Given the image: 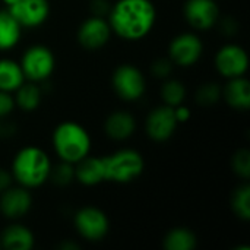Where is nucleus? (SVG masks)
Masks as SVG:
<instances>
[{
    "label": "nucleus",
    "instance_id": "30",
    "mask_svg": "<svg viewBox=\"0 0 250 250\" xmlns=\"http://www.w3.org/2000/svg\"><path fill=\"white\" fill-rule=\"evenodd\" d=\"M91 9H92L94 16L104 18L105 15H108L111 6H110V3L107 0H92L91 1Z\"/></svg>",
    "mask_w": 250,
    "mask_h": 250
},
{
    "label": "nucleus",
    "instance_id": "9",
    "mask_svg": "<svg viewBox=\"0 0 250 250\" xmlns=\"http://www.w3.org/2000/svg\"><path fill=\"white\" fill-rule=\"evenodd\" d=\"M202 41L192 32H185L173 38L170 44V60L179 66L188 67L195 64L202 54Z\"/></svg>",
    "mask_w": 250,
    "mask_h": 250
},
{
    "label": "nucleus",
    "instance_id": "25",
    "mask_svg": "<svg viewBox=\"0 0 250 250\" xmlns=\"http://www.w3.org/2000/svg\"><path fill=\"white\" fill-rule=\"evenodd\" d=\"M221 97H223V91L214 82L202 85L196 92V101L202 105H212V104L218 103V100Z\"/></svg>",
    "mask_w": 250,
    "mask_h": 250
},
{
    "label": "nucleus",
    "instance_id": "18",
    "mask_svg": "<svg viewBox=\"0 0 250 250\" xmlns=\"http://www.w3.org/2000/svg\"><path fill=\"white\" fill-rule=\"evenodd\" d=\"M0 248L7 250H31L34 248V236L23 226H9L0 237Z\"/></svg>",
    "mask_w": 250,
    "mask_h": 250
},
{
    "label": "nucleus",
    "instance_id": "2",
    "mask_svg": "<svg viewBox=\"0 0 250 250\" xmlns=\"http://www.w3.org/2000/svg\"><path fill=\"white\" fill-rule=\"evenodd\" d=\"M51 164L48 155L37 148L26 146L21 149L13 160L12 174L23 188H38L50 177Z\"/></svg>",
    "mask_w": 250,
    "mask_h": 250
},
{
    "label": "nucleus",
    "instance_id": "11",
    "mask_svg": "<svg viewBox=\"0 0 250 250\" xmlns=\"http://www.w3.org/2000/svg\"><path fill=\"white\" fill-rule=\"evenodd\" d=\"M177 120L174 116V108L170 105H161L154 108L146 119V132L152 141L164 142L173 136L177 127Z\"/></svg>",
    "mask_w": 250,
    "mask_h": 250
},
{
    "label": "nucleus",
    "instance_id": "13",
    "mask_svg": "<svg viewBox=\"0 0 250 250\" xmlns=\"http://www.w3.org/2000/svg\"><path fill=\"white\" fill-rule=\"evenodd\" d=\"M185 16L193 28L207 31L218 21L220 10L214 0H188L185 4Z\"/></svg>",
    "mask_w": 250,
    "mask_h": 250
},
{
    "label": "nucleus",
    "instance_id": "4",
    "mask_svg": "<svg viewBox=\"0 0 250 250\" xmlns=\"http://www.w3.org/2000/svg\"><path fill=\"white\" fill-rule=\"evenodd\" d=\"M104 177L114 183H129L144 171V158L138 151L122 149L103 157Z\"/></svg>",
    "mask_w": 250,
    "mask_h": 250
},
{
    "label": "nucleus",
    "instance_id": "3",
    "mask_svg": "<svg viewBox=\"0 0 250 250\" xmlns=\"http://www.w3.org/2000/svg\"><path fill=\"white\" fill-rule=\"evenodd\" d=\"M53 145L62 161L76 164L89 154L91 138L81 125L75 122H63L53 133Z\"/></svg>",
    "mask_w": 250,
    "mask_h": 250
},
{
    "label": "nucleus",
    "instance_id": "29",
    "mask_svg": "<svg viewBox=\"0 0 250 250\" xmlns=\"http://www.w3.org/2000/svg\"><path fill=\"white\" fill-rule=\"evenodd\" d=\"M13 107H15V100L10 95V92L0 91V119L10 114Z\"/></svg>",
    "mask_w": 250,
    "mask_h": 250
},
{
    "label": "nucleus",
    "instance_id": "33",
    "mask_svg": "<svg viewBox=\"0 0 250 250\" xmlns=\"http://www.w3.org/2000/svg\"><path fill=\"white\" fill-rule=\"evenodd\" d=\"M15 133V126L10 122L0 120V138H9Z\"/></svg>",
    "mask_w": 250,
    "mask_h": 250
},
{
    "label": "nucleus",
    "instance_id": "22",
    "mask_svg": "<svg viewBox=\"0 0 250 250\" xmlns=\"http://www.w3.org/2000/svg\"><path fill=\"white\" fill-rule=\"evenodd\" d=\"M41 103V89L35 82L22 83L16 89V104L25 111H34Z\"/></svg>",
    "mask_w": 250,
    "mask_h": 250
},
{
    "label": "nucleus",
    "instance_id": "17",
    "mask_svg": "<svg viewBox=\"0 0 250 250\" xmlns=\"http://www.w3.org/2000/svg\"><path fill=\"white\" fill-rule=\"evenodd\" d=\"M226 101L236 110H248L250 107L249 81L243 76L231 78L223 91Z\"/></svg>",
    "mask_w": 250,
    "mask_h": 250
},
{
    "label": "nucleus",
    "instance_id": "24",
    "mask_svg": "<svg viewBox=\"0 0 250 250\" xmlns=\"http://www.w3.org/2000/svg\"><path fill=\"white\" fill-rule=\"evenodd\" d=\"M231 208L234 214L248 221L250 218V188L249 185H242L237 188V190L233 195L231 199Z\"/></svg>",
    "mask_w": 250,
    "mask_h": 250
},
{
    "label": "nucleus",
    "instance_id": "35",
    "mask_svg": "<svg viewBox=\"0 0 250 250\" xmlns=\"http://www.w3.org/2000/svg\"><path fill=\"white\" fill-rule=\"evenodd\" d=\"M3 1H4V3H6L7 6H10V4H13V3H16L18 0H3Z\"/></svg>",
    "mask_w": 250,
    "mask_h": 250
},
{
    "label": "nucleus",
    "instance_id": "12",
    "mask_svg": "<svg viewBox=\"0 0 250 250\" xmlns=\"http://www.w3.org/2000/svg\"><path fill=\"white\" fill-rule=\"evenodd\" d=\"M110 23L101 16H91L82 22L78 31V40L83 48L97 50L110 40Z\"/></svg>",
    "mask_w": 250,
    "mask_h": 250
},
{
    "label": "nucleus",
    "instance_id": "10",
    "mask_svg": "<svg viewBox=\"0 0 250 250\" xmlns=\"http://www.w3.org/2000/svg\"><path fill=\"white\" fill-rule=\"evenodd\" d=\"M21 26L34 28L41 25L48 13L50 6L47 0H18L9 6L7 10Z\"/></svg>",
    "mask_w": 250,
    "mask_h": 250
},
{
    "label": "nucleus",
    "instance_id": "6",
    "mask_svg": "<svg viewBox=\"0 0 250 250\" xmlns=\"http://www.w3.org/2000/svg\"><path fill=\"white\" fill-rule=\"evenodd\" d=\"M116 94L125 101H136L145 92V78L142 72L130 64L119 66L113 75Z\"/></svg>",
    "mask_w": 250,
    "mask_h": 250
},
{
    "label": "nucleus",
    "instance_id": "5",
    "mask_svg": "<svg viewBox=\"0 0 250 250\" xmlns=\"http://www.w3.org/2000/svg\"><path fill=\"white\" fill-rule=\"evenodd\" d=\"M54 54L45 45H32L29 47L21 62V69L23 76L31 82L45 81L54 70Z\"/></svg>",
    "mask_w": 250,
    "mask_h": 250
},
{
    "label": "nucleus",
    "instance_id": "31",
    "mask_svg": "<svg viewBox=\"0 0 250 250\" xmlns=\"http://www.w3.org/2000/svg\"><path fill=\"white\" fill-rule=\"evenodd\" d=\"M173 108H174V116H176L177 123H185V122H188V120H189V117H190V111H189V108H188V107H185L183 104H180V105L173 107Z\"/></svg>",
    "mask_w": 250,
    "mask_h": 250
},
{
    "label": "nucleus",
    "instance_id": "20",
    "mask_svg": "<svg viewBox=\"0 0 250 250\" xmlns=\"http://www.w3.org/2000/svg\"><path fill=\"white\" fill-rule=\"evenodd\" d=\"M21 28L9 12H0V50H9L18 44Z\"/></svg>",
    "mask_w": 250,
    "mask_h": 250
},
{
    "label": "nucleus",
    "instance_id": "23",
    "mask_svg": "<svg viewBox=\"0 0 250 250\" xmlns=\"http://www.w3.org/2000/svg\"><path fill=\"white\" fill-rule=\"evenodd\" d=\"M161 97L166 105L170 107H177L180 104H183L185 97H186V88L180 81L176 79H170L163 85L161 89Z\"/></svg>",
    "mask_w": 250,
    "mask_h": 250
},
{
    "label": "nucleus",
    "instance_id": "32",
    "mask_svg": "<svg viewBox=\"0 0 250 250\" xmlns=\"http://www.w3.org/2000/svg\"><path fill=\"white\" fill-rule=\"evenodd\" d=\"M237 28H239V25H237V22H236L233 18H226V19L223 21V23H221V29H223V32L227 34V35L236 34V32H237Z\"/></svg>",
    "mask_w": 250,
    "mask_h": 250
},
{
    "label": "nucleus",
    "instance_id": "27",
    "mask_svg": "<svg viewBox=\"0 0 250 250\" xmlns=\"http://www.w3.org/2000/svg\"><path fill=\"white\" fill-rule=\"evenodd\" d=\"M233 170L242 179H249L250 176V152L248 149H240L234 154L231 161Z\"/></svg>",
    "mask_w": 250,
    "mask_h": 250
},
{
    "label": "nucleus",
    "instance_id": "14",
    "mask_svg": "<svg viewBox=\"0 0 250 250\" xmlns=\"http://www.w3.org/2000/svg\"><path fill=\"white\" fill-rule=\"evenodd\" d=\"M32 205V198L26 188H7L1 192L0 196V212L10 218L16 220L23 217Z\"/></svg>",
    "mask_w": 250,
    "mask_h": 250
},
{
    "label": "nucleus",
    "instance_id": "19",
    "mask_svg": "<svg viewBox=\"0 0 250 250\" xmlns=\"http://www.w3.org/2000/svg\"><path fill=\"white\" fill-rule=\"evenodd\" d=\"M25 81L21 64L10 59L0 60V91L13 92L16 91Z\"/></svg>",
    "mask_w": 250,
    "mask_h": 250
},
{
    "label": "nucleus",
    "instance_id": "34",
    "mask_svg": "<svg viewBox=\"0 0 250 250\" xmlns=\"http://www.w3.org/2000/svg\"><path fill=\"white\" fill-rule=\"evenodd\" d=\"M10 183H12V176L6 170L0 168V193L4 192L7 188H10Z\"/></svg>",
    "mask_w": 250,
    "mask_h": 250
},
{
    "label": "nucleus",
    "instance_id": "15",
    "mask_svg": "<svg viewBox=\"0 0 250 250\" xmlns=\"http://www.w3.org/2000/svg\"><path fill=\"white\" fill-rule=\"evenodd\" d=\"M75 179L85 186H95L105 180L104 177V164L103 158L98 157H83L76 163Z\"/></svg>",
    "mask_w": 250,
    "mask_h": 250
},
{
    "label": "nucleus",
    "instance_id": "28",
    "mask_svg": "<svg viewBox=\"0 0 250 250\" xmlns=\"http://www.w3.org/2000/svg\"><path fill=\"white\" fill-rule=\"evenodd\" d=\"M151 70L157 78H167L173 70V62L170 59H158L152 63Z\"/></svg>",
    "mask_w": 250,
    "mask_h": 250
},
{
    "label": "nucleus",
    "instance_id": "1",
    "mask_svg": "<svg viewBox=\"0 0 250 250\" xmlns=\"http://www.w3.org/2000/svg\"><path fill=\"white\" fill-rule=\"evenodd\" d=\"M155 18L157 13L151 0H119L108 12L111 31L127 41H138L148 35Z\"/></svg>",
    "mask_w": 250,
    "mask_h": 250
},
{
    "label": "nucleus",
    "instance_id": "21",
    "mask_svg": "<svg viewBox=\"0 0 250 250\" xmlns=\"http://www.w3.org/2000/svg\"><path fill=\"white\" fill-rule=\"evenodd\" d=\"M163 246L166 250H193L196 248V237L190 230L174 229L167 233Z\"/></svg>",
    "mask_w": 250,
    "mask_h": 250
},
{
    "label": "nucleus",
    "instance_id": "26",
    "mask_svg": "<svg viewBox=\"0 0 250 250\" xmlns=\"http://www.w3.org/2000/svg\"><path fill=\"white\" fill-rule=\"evenodd\" d=\"M50 176H51V179H53V182L56 185L67 186L75 179V167L70 163L62 161V164H59L54 170H51Z\"/></svg>",
    "mask_w": 250,
    "mask_h": 250
},
{
    "label": "nucleus",
    "instance_id": "8",
    "mask_svg": "<svg viewBox=\"0 0 250 250\" xmlns=\"http://www.w3.org/2000/svg\"><path fill=\"white\" fill-rule=\"evenodd\" d=\"M215 66L224 78H239L246 73L249 67V59L246 51L240 45L227 44L221 47L217 53Z\"/></svg>",
    "mask_w": 250,
    "mask_h": 250
},
{
    "label": "nucleus",
    "instance_id": "16",
    "mask_svg": "<svg viewBox=\"0 0 250 250\" xmlns=\"http://www.w3.org/2000/svg\"><path fill=\"white\" fill-rule=\"evenodd\" d=\"M135 127H136L135 117L126 111H116L110 114L104 125L105 133L114 141H125L130 138L135 132Z\"/></svg>",
    "mask_w": 250,
    "mask_h": 250
},
{
    "label": "nucleus",
    "instance_id": "7",
    "mask_svg": "<svg viewBox=\"0 0 250 250\" xmlns=\"http://www.w3.org/2000/svg\"><path fill=\"white\" fill-rule=\"evenodd\" d=\"M75 226L78 233L89 242H98L108 233L107 215L94 207L79 209L75 215Z\"/></svg>",
    "mask_w": 250,
    "mask_h": 250
}]
</instances>
